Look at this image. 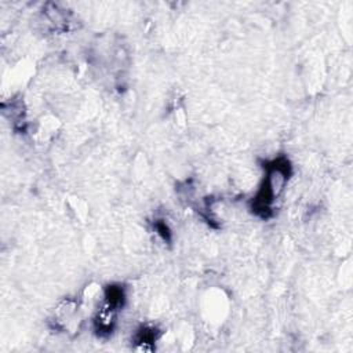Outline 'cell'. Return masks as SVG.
Segmentation results:
<instances>
[{
	"label": "cell",
	"instance_id": "2",
	"mask_svg": "<svg viewBox=\"0 0 353 353\" xmlns=\"http://www.w3.org/2000/svg\"><path fill=\"white\" fill-rule=\"evenodd\" d=\"M156 339H157V330L154 327H141L135 334V342L139 343L142 349H146Z\"/></svg>",
	"mask_w": 353,
	"mask_h": 353
},
{
	"label": "cell",
	"instance_id": "1",
	"mask_svg": "<svg viewBox=\"0 0 353 353\" xmlns=\"http://www.w3.org/2000/svg\"><path fill=\"white\" fill-rule=\"evenodd\" d=\"M291 175V163L287 157L279 156L268 163H265V175L262 183L252 197V211L262 216L268 218L272 211L274 201L283 193Z\"/></svg>",
	"mask_w": 353,
	"mask_h": 353
}]
</instances>
